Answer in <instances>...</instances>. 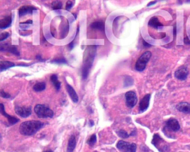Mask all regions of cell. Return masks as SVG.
Wrapping results in <instances>:
<instances>
[{"label": "cell", "instance_id": "obj_1", "mask_svg": "<svg viewBox=\"0 0 190 152\" xmlns=\"http://www.w3.org/2000/svg\"><path fill=\"white\" fill-rule=\"evenodd\" d=\"M97 46L91 45L88 46L85 50L83 55V66L82 68V76L84 79H86L92 68L93 63L96 55Z\"/></svg>", "mask_w": 190, "mask_h": 152}, {"label": "cell", "instance_id": "obj_2", "mask_svg": "<svg viewBox=\"0 0 190 152\" xmlns=\"http://www.w3.org/2000/svg\"><path fill=\"white\" fill-rule=\"evenodd\" d=\"M44 124L40 121L30 120L21 123L19 131L23 135H32L41 129Z\"/></svg>", "mask_w": 190, "mask_h": 152}, {"label": "cell", "instance_id": "obj_3", "mask_svg": "<svg viewBox=\"0 0 190 152\" xmlns=\"http://www.w3.org/2000/svg\"><path fill=\"white\" fill-rule=\"evenodd\" d=\"M34 111L37 116L39 118H51L54 116L53 111L44 105H36L34 108Z\"/></svg>", "mask_w": 190, "mask_h": 152}, {"label": "cell", "instance_id": "obj_4", "mask_svg": "<svg viewBox=\"0 0 190 152\" xmlns=\"http://www.w3.org/2000/svg\"><path fill=\"white\" fill-rule=\"evenodd\" d=\"M151 56L152 54L150 51H146L144 53L135 63V70H137L138 71L141 72L145 69L146 65L149 61Z\"/></svg>", "mask_w": 190, "mask_h": 152}, {"label": "cell", "instance_id": "obj_5", "mask_svg": "<svg viewBox=\"0 0 190 152\" xmlns=\"http://www.w3.org/2000/svg\"><path fill=\"white\" fill-rule=\"evenodd\" d=\"M117 148L122 152H135L137 145L134 143L130 144L128 142L120 140L117 144Z\"/></svg>", "mask_w": 190, "mask_h": 152}, {"label": "cell", "instance_id": "obj_6", "mask_svg": "<svg viewBox=\"0 0 190 152\" xmlns=\"http://www.w3.org/2000/svg\"><path fill=\"white\" fill-rule=\"evenodd\" d=\"M15 111L18 115L23 118L28 117L32 113L31 106H15Z\"/></svg>", "mask_w": 190, "mask_h": 152}, {"label": "cell", "instance_id": "obj_7", "mask_svg": "<svg viewBox=\"0 0 190 152\" xmlns=\"http://www.w3.org/2000/svg\"><path fill=\"white\" fill-rule=\"evenodd\" d=\"M126 101L127 106L129 108H132L137 103V97L136 94L132 91H130L126 93Z\"/></svg>", "mask_w": 190, "mask_h": 152}, {"label": "cell", "instance_id": "obj_8", "mask_svg": "<svg viewBox=\"0 0 190 152\" xmlns=\"http://www.w3.org/2000/svg\"><path fill=\"white\" fill-rule=\"evenodd\" d=\"M0 50L1 51H7L16 55H20V53L18 51L17 48L15 46L11 45L7 43L1 44L0 46Z\"/></svg>", "mask_w": 190, "mask_h": 152}, {"label": "cell", "instance_id": "obj_9", "mask_svg": "<svg viewBox=\"0 0 190 152\" xmlns=\"http://www.w3.org/2000/svg\"><path fill=\"white\" fill-rule=\"evenodd\" d=\"M150 98H151L150 94L146 95L142 98V99L141 100V102L140 103V106H139L140 111L141 112H143L148 109L149 105Z\"/></svg>", "mask_w": 190, "mask_h": 152}, {"label": "cell", "instance_id": "obj_10", "mask_svg": "<svg viewBox=\"0 0 190 152\" xmlns=\"http://www.w3.org/2000/svg\"><path fill=\"white\" fill-rule=\"evenodd\" d=\"M166 126L171 131H177L180 129L178 121L175 119H169L166 123Z\"/></svg>", "mask_w": 190, "mask_h": 152}, {"label": "cell", "instance_id": "obj_11", "mask_svg": "<svg viewBox=\"0 0 190 152\" xmlns=\"http://www.w3.org/2000/svg\"><path fill=\"white\" fill-rule=\"evenodd\" d=\"M1 113L5 117L7 118V120L10 124H15L19 121V119H17V117H12V116H11L10 115L7 114L5 111V106L3 104H1Z\"/></svg>", "mask_w": 190, "mask_h": 152}, {"label": "cell", "instance_id": "obj_12", "mask_svg": "<svg viewBox=\"0 0 190 152\" xmlns=\"http://www.w3.org/2000/svg\"><path fill=\"white\" fill-rule=\"evenodd\" d=\"M189 75V71L187 68H182L177 70L175 73V76L180 80H184Z\"/></svg>", "mask_w": 190, "mask_h": 152}, {"label": "cell", "instance_id": "obj_13", "mask_svg": "<svg viewBox=\"0 0 190 152\" xmlns=\"http://www.w3.org/2000/svg\"><path fill=\"white\" fill-rule=\"evenodd\" d=\"M36 10L35 7L32 6H23L20 7L19 10V16H23L28 14H32L34 10Z\"/></svg>", "mask_w": 190, "mask_h": 152}, {"label": "cell", "instance_id": "obj_14", "mask_svg": "<svg viewBox=\"0 0 190 152\" xmlns=\"http://www.w3.org/2000/svg\"><path fill=\"white\" fill-rule=\"evenodd\" d=\"M66 88L67 91H68L69 96L70 97L71 100H73V102L74 103H77L79 101V97H78L77 94L75 92V90L69 84H66Z\"/></svg>", "mask_w": 190, "mask_h": 152}, {"label": "cell", "instance_id": "obj_15", "mask_svg": "<svg viewBox=\"0 0 190 152\" xmlns=\"http://www.w3.org/2000/svg\"><path fill=\"white\" fill-rule=\"evenodd\" d=\"M178 111L186 114H190V104L187 103H181L176 106Z\"/></svg>", "mask_w": 190, "mask_h": 152}, {"label": "cell", "instance_id": "obj_16", "mask_svg": "<svg viewBox=\"0 0 190 152\" xmlns=\"http://www.w3.org/2000/svg\"><path fill=\"white\" fill-rule=\"evenodd\" d=\"M12 23L11 16H8L0 21V28L1 29H5L10 27Z\"/></svg>", "mask_w": 190, "mask_h": 152}, {"label": "cell", "instance_id": "obj_17", "mask_svg": "<svg viewBox=\"0 0 190 152\" xmlns=\"http://www.w3.org/2000/svg\"><path fill=\"white\" fill-rule=\"evenodd\" d=\"M148 26L152 28H155L157 29L160 26H163V24L158 20L157 17H152L148 22Z\"/></svg>", "mask_w": 190, "mask_h": 152}, {"label": "cell", "instance_id": "obj_18", "mask_svg": "<svg viewBox=\"0 0 190 152\" xmlns=\"http://www.w3.org/2000/svg\"><path fill=\"white\" fill-rule=\"evenodd\" d=\"M76 146V139L74 135H71L68 142L67 152H73Z\"/></svg>", "mask_w": 190, "mask_h": 152}, {"label": "cell", "instance_id": "obj_19", "mask_svg": "<svg viewBox=\"0 0 190 152\" xmlns=\"http://www.w3.org/2000/svg\"><path fill=\"white\" fill-rule=\"evenodd\" d=\"M15 64L13 63V62H11V61H1L0 62V71L2 72L4 70H6L8 69H10L12 67H14L15 66Z\"/></svg>", "mask_w": 190, "mask_h": 152}, {"label": "cell", "instance_id": "obj_20", "mask_svg": "<svg viewBox=\"0 0 190 152\" xmlns=\"http://www.w3.org/2000/svg\"><path fill=\"white\" fill-rule=\"evenodd\" d=\"M91 28L94 30H98L100 31L104 30V23L102 21H95L91 25Z\"/></svg>", "mask_w": 190, "mask_h": 152}, {"label": "cell", "instance_id": "obj_21", "mask_svg": "<svg viewBox=\"0 0 190 152\" xmlns=\"http://www.w3.org/2000/svg\"><path fill=\"white\" fill-rule=\"evenodd\" d=\"M50 80H51V82L53 83V84L54 85V86H55V88H56L57 90L59 91V90H60V86H61V83L58 80L57 75H55V74L53 75L50 77Z\"/></svg>", "mask_w": 190, "mask_h": 152}, {"label": "cell", "instance_id": "obj_22", "mask_svg": "<svg viewBox=\"0 0 190 152\" xmlns=\"http://www.w3.org/2000/svg\"><path fill=\"white\" fill-rule=\"evenodd\" d=\"M46 89V84L45 83H38L36 84L33 87V89L36 92H40Z\"/></svg>", "mask_w": 190, "mask_h": 152}, {"label": "cell", "instance_id": "obj_23", "mask_svg": "<svg viewBox=\"0 0 190 152\" xmlns=\"http://www.w3.org/2000/svg\"><path fill=\"white\" fill-rule=\"evenodd\" d=\"M51 6L53 7V9L54 10H60L62 7V3L61 2L58 1H55L52 2Z\"/></svg>", "mask_w": 190, "mask_h": 152}, {"label": "cell", "instance_id": "obj_24", "mask_svg": "<svg viewBox=\"0 0 190 152\" xmlns=\"http://www.w3.org/2000/svg\"><path fill=\"white\" fill-rule=\"evenodd\" d=\"M133 84V80L131 76H126L125 77L124 81V86H130L132 85Z\"/></svg>", "mask_w": 190, "mask_h": 152}, {"label": "cell", "instance_id": "obj_25", "mask_svg": "<svg viewBox=\"0 0 190 152\" xmlns=\"http://www.w3.org/2000/svg\"><path fill=\"white\" fill-rule=\"evenodd\" d=\"M97 142V137L95 134H93L87 141L88 144L91 146H93Z\"/></svg>", "mask_w": 190, "mask_h": 152}, {"label": "cell", "instance_id": "obj_26", "mask_svg": "<svg viewBox=\"0 0 190 152\" xmlns=\"http://www.w3.org/2000/svg\"><path fill=\"white\" fill-rule=\"evenodd\" d=\"M117 134L120 137L122 138H127L129 137V135L127 133V132L123 130H120L118 132Z\"/></svg>", "mask_w": 190, "mask_h": 152}, {"label": "cell", "instance_id": "obj_27", "mask_svg": "<svg viewBox=\"0 0 190 152\" xmlns=\"http://www.w3.org/2000/svg\"><path fill=\"white\" fill-rule=\"evenodd\" d=\"M51 62L52 63H55V64H66L68 63L67 61L64 58L55 59V60L52 61Z\"/></svg>", "mask_w": 190, "mask_h": 152}, {"label": "cell", "instance_id": "obj_28", "mask_svg": "<svg viewBox=\"0 0 190 152\" xmlns=\"http://www.w3.org/2000/svg\"><path fill=\"white\" fill-rule=\"evenodd\" d=\"M9 36H10V34L7 32L1 33L0 36V41H3V40H6Z\"/></svg>", "mask_w": 190, "mask_h": 152}, {"label": "cell", "instance_id": "obj_29", "mask_svg": "<svg viewBox=\"0 0 190 152\" xmlns=\"http://www.w3.org/2000/svg\"><path fill=\"white\" fill-rule=\"evenodd\" d=\"M1 96L2 97H3V98H5V99H8V98H10L11 97L10 94H7L6 92H5L3 90H1Z\"/></svg>", "mask_w": 190, "mask_h": 152}, {"label": "cell", "instance_id": "obj_30", "mask_svg": "<svg viewBox=\"0 0 190 152\" xmlns=\"http://www.w3.org/2000/svg\"><path fill=\"white\" fill-rule=\"evenodd\" d=\"M73 2L70 1H68L66 3V10L68 11H70L71 7H73Z\"/></svg>", "mask_w": 190, "mask_h": 152}, {"label": "cell", "instance_id": "obj_31", "mask_svg": "<svg viewBox=\"0 0 190 152\" xmlns=\"http://www.w3.org/2000/svg\"><path fill=\"white\" fill-rule=\"evenodd\" d=\"M74 41H73L70 42V43L69 44L68 47H69V50H71L73 48H74Z\"/></svg>", "mask_w": 190, "mask_h": 152}, {"label": "cell", "instance_id": "obj_32", "mask_svg": "<svg viewBox=\"0 0 190 152\" xmlns=\"http://www.w3.org/2000/svg\"><path fill=\"white\" fill-rule=\"evenodd\" d=\"M184 44H187V45L190 44V40L187 37H186L184 39Z\"/></svg>", "mask_w": 190, "mask_h": 152}, {"label": "cell", "instance_id": "obj_33", "mask_svg": "<svg viewBox=\"0 0 190 152\" xmlns=\"http://www.w3.org/2000/svg\"><path fill=\"white\" fill-rule=\"evenodd\" d=\"M143 46L144 47H146V48H149V47H150L151 46L150 44H149L147 42H146L144 40H143Z\"/></svg>", "mask_w": 190, "mask_h": 152}, {"label": "cell", "instance_id": "obj_34", "mask_svg": "<svg viewBox=\"0 0 190 152\" xmlns=\"http://www.w3.org/2000/svg\"><path fill=\"white\" fill-rule=\"evenodd\" d=\"M32 20H28V21H26L25 22H22L20 23V24H32Z\"/></svg>", "mask_w": 190, "mask_h": 152}, {"label": "cell", "instance_id": "obj_35", "mask_svg": "<svg viewBox=\"0 0 190 152\" xmlns=\"http://www.w3.org/2000/svg\"><path fill=\"white\" fill-rule=\"evenodd\" d=\"M156 2H157L156 1H155V2H154V1H153V2H150V3H148V5H147V6H151V5H154V4H155Z\"/></svg>", "mask_w": 190, "mask_h": 152}, {"label": "cell", "instance_id": "obj_36", "mask_svg": "<svg viewBox=\"0 0 190 152\" xmlns=\"http://www.w3.org/2000/svg\"><path fill=\"white\" fill-rule=\"evenodd\" d=\"M89 123H90V125H91V126H93V125H94V122L92 121V120H91V121L89 122Z\"/></svg>", "mask_w": 190, "mask_h": 152}, {"label": "cell", "instance_id": "obj_37", "mask_svg": "<svg viewBox=\"0 0 190 152\" xmlns=\"http://www.w3.org/2000/svg\"><path fill=\"white\" fill-rule=\"evenodd\" d=\"M43 152H53L51 150H48V151H44Z\"/></svg>", "mask_w": 190, "mask_h": 152}, {"label": "cell", "instance_id": "obj_38", "mask_svg": "<svg viewBox=\"0 0 190 152\" xmlns=\"http://www.w3.org/2000/svg\"><path fill=\"white\" fill-rule=\"evenodd\" d=\"M73 15L75 16V19H77V15H75V14H73Z\"/></svg>", "mask_w": 190, "mask_h": 152}]
</instances>
